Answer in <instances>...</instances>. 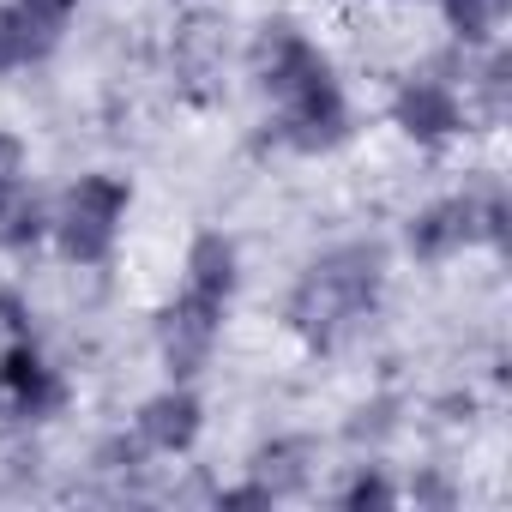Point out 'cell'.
Listing matches in <instances>:
<instances>
[{
	"label": "cell",
	"mask_w": 512,
	"mask_h": 512,
	"mask_svg": "<svg viewBox=\"0 0 512 512\" xmlns=\"http://www.w3.org/2000/svg\"><path fill=\"white\" fill-rule=\"evenodd\" d=\"M380 296V247H332L326 260L308 266V278L290 296V326L308 344H338L356 320H368Z\"/></svg>",
	"instance_id": "1"
},
{
	"label": "cell",
	"mask_w": 512,
	"mask_h": 512,
	"mask_svg": "<svg viewBox=\"0 0 512 512\" xmlns=\"http://www.w3.org/2000/svg\"><path fill=\"white\" fill-rule=\"evenodd\" d=\"M127 217V181L115 175H79L61 199V217H55V235H61V253L73 266H103L109 247H115V229Z\"/></svg>",
	"instance_id": "2"
},
{
	"label": "cell",
	"mask_w": 512,
	"mask_h": 512,
	"mask_svg": "<svg viewBox=\"0 0 512 512\" xmlns=\"http://www.w3.org/2000/svg\"><path fill=\"white\" fill-rule=\"evenodd\" d=\"M253 73H260V85H266L278 103H290V97H302L308 85L332 79L326 55H320L308 37H296L290 25H266V37L253 43Z\"/></svg>",
	"instance_id": "3"
},
{
	"label": "cell",
	"mask_w": 512,
	"mask_h": 512,
	"mask_svg": "<svg viewBox=\"0 0 512 512\" xmlns=\"http://www.w3.org/2000/svg\"><path fill=\"white\" fill-rule=\"evenodd\" d=\"M217 320H223V302L193 296V290L163 314V362H169L175 380H187V374L205 368V356H211V344H217Z\"/></svg>",
	"instance_id": "4"
},
{
	"label": "cell",
	"mask_w": 512,
	"mask_h": 512,
	"mask_svg": "<svg viewBox=\"0 0 512 512\" xmlns=\"http://www.w3.org/2000/svg\"><path fill=\"white\" fill-rule=\"evenodd\" d=\"M344 133H350V109H344V91L332 79H320L284 103V139L296 151H332Z\"/></svg>",
	"instance_id": "5"
},
{
	"label": "cell",
	"mask_w": 512,
	"mask_h": 512,
	"mask_svg": "<svg viewBox=\"0 0 512 512\" xmlns=\"http://www.w3.org/2000/svg\"><path fill=\"white\" fill-rule=\"evenodd\" d=\"M0 398L13 404V416H49L61 404V380L43 368L31 344H13L7 362H0Z\"/></svg>",
	"instance_id": "6"
},
{
	"label": "cell",
	"mask_w": 512,
	"mask_h": 512,
	"mask_svg": "<svg viewBox=\"0 0 512 512\" xmlns=\"http://www.w3.org/2000/svg\"><path fill=\"white\" fill-rule=\"evenodd\" d=\"M392 115H398V127H404L410 139H422V145L458 133V97H452L446 85H434V79H410V85L398 91Z\"/></svg>",
	"instance_id": "7"
},
{
	"label": "cell",
	"mask_w": 512,
	"mask_h": 512,
	"mask_svg": "<svg viewBox=\"0 0 512 512\" xmlns=\"http://www.w3.org/2000/svg\"><path fill=\"white\" fill-rule=\"evenodd\" d=\"M464 241H476V199L428 205L410 223V253H416V260H446V253H458Z\"/></svg>",
	"instance_id": "8"
},
{
	"label": "cell",
	"mask_w": 512,
	"mask_h": 512,
	"mask_svg": "<svg viewBox=\"0 0 512 512\" xmlns=\"http://www.w3.org/2000/svg\"><path fill=\"white\" fill-rule=\"evenodd\" d=\"M193 434H199V398L193 392H157L145 410H139V440L145 446H157V452H181V446H193Z\"/></svg>",
	"instance_id": "9"
},
{
	"label": "cell",
	"mask_w": 512,
	"mask_h": 512,
	"mask_svg": "<svg viewBox=\"0 0 512 512\" xmlns=\"http://www.w3.org/2000/svg\"><path fill=\"white\" fill-rule=\"evenodd\" d=\"M187 290L211 296V302H229V290H235V241L229 235L211 229L187 247Z\"/></svg>",
	"instance_id": "10"
},
{
	"label": "cell",
	"mask_w": 512,
	"mask_h": 512,
	"mask_svg": "<svg viewBox=\"0 0 512 512\" xmlns=\"http://www.w3.org/2000/svg\"><path fill=\"white\" fill-rule=\"evenodd\" d=\"M253 464H260V482L272 494H290V488L308 482V440H278V446H266Z\"/></svg>",
	"instance_id": "11"
},
{
	"label": "cell",
	"mask_w": 512,
	"mask_h": 512,
	"mask_svg": "<svg viewBox=\"0 0 512 512\" xmlns=\"http://www.w3.org/2000/svg\"><path fill=\"white\" fill-rule=\"evenodd\" d=\"M43 49H49V37H37V25H31L19 7H0V73L37 61Z\"/></svg>",
	"instance_id": "12"
},
{
	"label": "cell",
	"mask_w": 512,
	"mask_h": 512,
	"mask_svg": "<svg viewBox=\"0 0 512 512\" xmlns=\"http://www.w3.org/2000/svg\"><path fill=\"white\" fill-rule=\"evenodd\" d=\"M43 229H49V211L37 205V199H7V211H0V241L7 247H37L43 241Z\"/></svg>",
	"instance_id": "13"
},
{
	"label": "cell",
	"mask_w": 512,
	"mask_h": 512,
	"mask_svg": "<svg viewBox=\"0 0 512 512\" xmlns=\"http://www.w3.org/2000/svg\"><path fill=\"white\" fill-rule=\"evenodd\" d=\"M500 7H506V0H446V19H452V31L464 43H482L500 25Z\"/></svg>",
	"instance_id": "14"
},
{
	"label": "cell",
	"mask_w": 512,
	"mask_h": 512,
	"mask_svg": "<svg viewBox=\"0 0 512 512\" xmlns=\"http://www.w3.org/2000/svg\"><path fill=\"white\" fill-rule=\"evenodd\" d=\"M73 7H79V0H19V13H25V19L37 25V37H49V43H55L61 19H67Z\"/></svg>",
	"instance_id": "15"
},
{
	"label": "cell",
	"mask_w": 512,
	"mask_h": 512,
	"mask_svg": "<svg viewBox=\"0 0 512 512\" xmlns=\"http://www.w3.org/2000/svg\"><path fill=\"white\" fill-rule=\"evenodd\" d=\"M19 175H25V145L13 133H0V211H7V199L19 193Z\"/></svg>",
	"instance_id": "16"
},
{
	"label": "cell",
	"mask_w": 512,
	"mask_h": 512,
	"mask_svg": "<svg viewBox=\"0 0 512 512\" xmlns=\"http://www.w3.org/2000/svg\"><path fill=\"white\" fill-rule=\"evenodd\" d=\"M506 73H512V61H506V55H494V61H488V73H482V91H488V109H494V115L506 109Z\"/></svg>",
	"instance_id": "17"
},
{
	"label": "cell",
	"mask_w": 512,
	"mask_h": 512,
	"mask_svg": "<svg viewBox=\"0 0 512 512\" xmlns=\"http://www.w3.org/2000/svg\"><path fill=\"white\" fill-rule=\"evenodd\" d=\"M350 506H386L392 500V488L380 482V476H362V482H350V494H344Z\"/></svg>",
	"instance_id": "18"
}]
</instances>
